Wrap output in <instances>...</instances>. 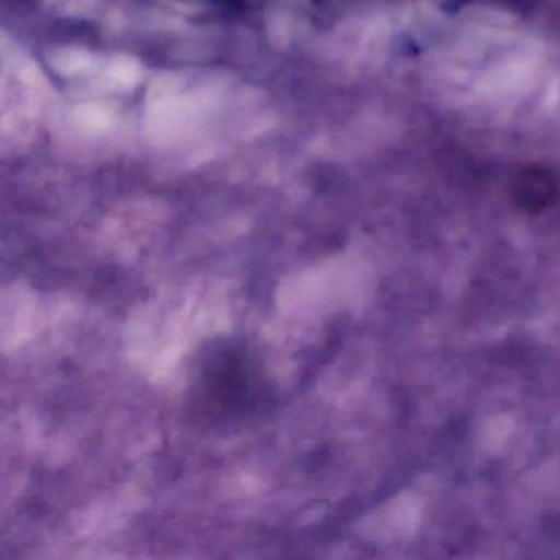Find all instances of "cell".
I'll list each match as a JSON object with an SVG mask.
<instances>
[{
  "label": "cell",
  "instance_id": "6da1fadb",
  "mask_svg": "<svg viewBox=\"0 0 560 560\" xmlns=\"http://www.w3.org/2000/svg\"><path fill=\"white\" fill-rule=\"evenodd\" d=\"M198 415L214 424H231L254 418L268 399L261 373L245 350L235 347L212 350L199 369Z\"/></svg>",
  "mask_w": 560,
  "mask_h": 560
}]
</instances>
